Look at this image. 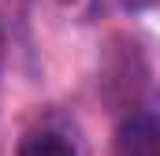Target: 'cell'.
<instances>
[{
	"label": "cell",
	"mask_w": 160,
	"mask_h": 156,
	"mask_svg": "<svg viewBox=\"0 0 160 156\" xmlns=\"http://www.w3.org/2000/svg\"><path fill=\"white\" fill-rule=\"evenodd\" d=\"M19 156H75L71 141L52 134V130H34L19 141Z\"/></svg>",
	"instance_id": "obj_2"
},
{
	"label": "cell",
	"mask_w": 160,
	"mask_h": 156,
	"mask_svg": "<svg viewBox=\"0 0 160 156\" xmlns=\"http://www.w3.org/2000/svg\"><path fill=\"white\" fill-rule=\"evenodd\" d=\"M108 4H116V7H123V11H142V7H153V4H160V0H108Z\"/></svg>",
	"instance_id": "obj_3"
},
{
	"label": "cell",
	"mask_w": 160,
	"mask_h": 156,
	"mask_svg": "<svg viewBox=\"0 0 160 156\" xmlns=\"http://www.w3.org/2000/svg\"><path fill=\"white\" fill-rule=\"evenodd\" d=\"M112 156H160V119L145 115V112L130 115L116 130Z\"/></svg>",
	"instance_id": "obj_1"
},
{
	"label": "cell",
	"mask_w": 160,
	"mask_h": 156,
	"mask_svg": "<svg viewBox=\"0 0 160 156\" xmlns=\"http://www.w3.org/2000/svg\"><path fill=\"white\" fill-rule=\"evenodd\" d=\"M0 67H4V34H0Z\"/></svg>",
	"instance_id": "obj_4"
}]
</instances>
